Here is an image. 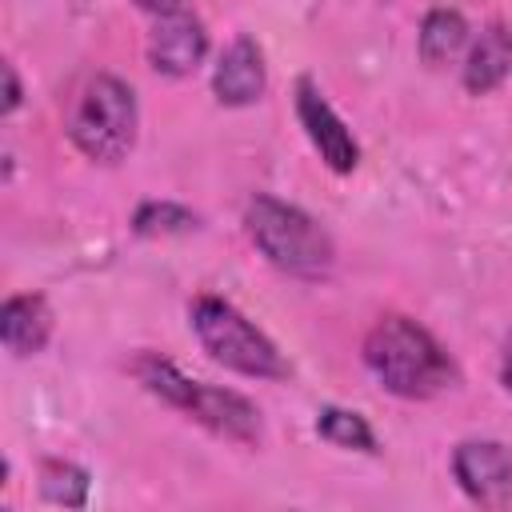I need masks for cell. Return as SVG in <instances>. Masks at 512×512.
<instances>
[{
	"instance_id": "3",
	"label": "cell",
	"mask_w": 512,
	"mask_h": 512,
	"mask_svg": "<svg viewBox=\"0 0 512 512\" xmlns=\"http://www.w3.org/2000/svg\"><path fill=\"white\" fill-rule=\"evenodd\" d=\"M248 236L252 244L292 276H324L332 268V236L296 204H284L276 196H256L248 204Z\"/></svg>"
},
{
	"instance_id": "14",
	"label": "cell",
	"mask_w": 512,
	"mask_h": 512,
	"mask_svg": "<svg viewBox=\"0 0 512 512\" xmlns=\"http://www.w3.org/2000/svg\"><path fill=\"white\" fill-rule=\"evenodd\" d=\"M316 432L340 448H356V452H376V436L368 428V420L360 412L348 408H324L316 420Z\"/></svg>"
},
{
	"instance_id": "8",
	"label": "cell",
	"mask_w": 512,
	"mask_h": 512,
	"mask_svg": "<svg viewBox=\"0 0 512 512\" xmlns=\"http://www.w3.org/2000/svg\"><path fill=\"white\" fill-rule=\"evenodd\" d=\"M208 52V32L192 12H160L148 36V60L164 76H188Z\"/></svg>"
},
{
	"instance_id": "10",
	"label": "cell",
	"mask_w": 512,
	"mask_h": 512,
	"mask_svg": "<svg viewBox=\"0 0 512 512\" xmlns=\"http://www.w3.org/2000/svg\"><path fill=\"white\" fill-rule=\"evenodd\" d=\"M52 336V308L40 292H24L4 300L0 308V340L12 356H36Z\"/></svg>"
},
{
	"instance_id": "6",
	"label": "cell",
	"mask_w": 512,
	"mask_h": 512,
	"mask_svg": "<svg viewBox=\"0 0 512 512\" xmlns=\"http://www.w3.org/2000/svg\"><path fill=\"white\" fill-rule=\"evenodd\" d=\"M460 488L488 508L512 504V452L496 440H464L452 456Z\"/></svg>"
},
{
	"instance_id": "12",
	"label": "cell",
	"mask_w": 512,
	"mask_h": 512,
	"mask_svg": "<svg viewBox=\"0 0 512 512\" xmlns=\"http://www.w3.org/2000/svg\"><path fill=\"white\" fill-rule=\"evenodd\" d=\"M464 40H468V24L456 8H432L420 24V56L432 68L448 64L464 48Z\"/></svg>"
},
{
	"instance_id": "17",
	"label": "cell",
	"mask_w": 512,
	"mask_h": 512,
	"mask_svg": "<svg viewBox=\"0 0 512 512\" xmlns=\"http://www.w3.org/2000/svg\"><path fill=\"white\" fill-rule=\"evenodd\" d=\"M140 8H148V12H176L180 8V0H136Z\"/></svg>"
},
{
	"instance_id": "1",
	"label": "cell",
	"mask_w": 512,
	"mask_h": 512,
	"mask_svg": "<svg viewBox=\"0 0 512 512\" xmlns=\"http://www.w3.org/2000/svg\"><path fill=\"white\" fill-rule=\"evenodd\" d=\"M364 360L372 376L404 400H428L456 380L452 356L408 316H384L364 340Z\"/></svg>"
},
{
	"instance_id": "7",
	"label": "cell",
	"mask_w": 512,
	"mask_h": 512,
	"mask_svg": "<svg viewBox=\"0 0 512 512\" xmlns=\"http://www.w3.org/2000/svg\"><path fill=\"white\" fill-rule=\"evenodd\" d=\"M296 116H300L312 148L320 152V160L332 172H352L360 164V148H356L352 132L344 128V120L332 112V104L320 96V88L308 76L296 84Z\"/></svg>"
},
{
	"instance_id": "18",
	"label": "cell",
	"mask_w": 512,
	"mask_h": 512,
	"mask_svg": "<svg viewBox=\"0 0 512 512\" xmlns=\"http://www.w3.org/2000/svg\"><path fill=\"white\" fill-rule=\"evenodd\" d=\"M500 376H504V384L512 388V336H508V344H504V360H500Z\"/></svg>"
},
{
	"instance_id": "15",
	"label": "cell",
	"mask_w": 512,
	"mask_h": 512,
	"mask_svg": "<svg viewBox=\"0 0 512 512\" xmlns=\"http://www.w3.org/2000/svg\"><path fill=\"white\" fill-rule=\"evenodd\" d=\"M132 228H136L140 236L188 232V228H196V212H188V208H180V204H172V200H148V204L136 208Z\"/></svg>"
},
{
	"instance_id": "5",
	"label": "cell",
	"mask_w": 512,
	"mask_h": 512,
	"mask_svg": "<svg viewBox=\"0 0 512 512\" xmlns=\"http://www.w3.org/2000/svg\"><path fill=\"white\" fill-rule=\"evenodd\" d=\"M68 136L72 144L100 160V164H116L128 156L132 140H136V96L124 80L100 72L88 80L72 120H68Z\"/></svg>"
},
{
	"instance_id": "11",
	"label": "cell",
	"mask_w": 512,
	"mask_h": 512,
	"mask_svg": "<svg viewBox=\"0 0 512 512\" xmlns=\"http://www.w3.org/2000/svg\"><path fill=\"white\" fill-rule=\"evenodd\" d=\"M508 72H512V32L500 28V24H492V28L480 32V40H476L472 52H468L464 84H468V92L484 96V92H492Z\"/></svg>"
},
{
	"instance_id": "2",
	"label": "cell",
	"mask_w": 512,
	"mask_h": 512,
	"mask_svg": "<svg viewBox=\"0 0 512 512\" xmlns=\"http://www.w3.org/2000/svg\"><path fill=\"white\" fill-rule=\"evenodd\" d=\"M132 372H136V380H140L152 396H160V400H168L172 408L188 412L192 420H200V424L212 428L216 436H228V440H240V444H256V440H260V412H256L240 392L188 380L172 360H164V356H156V352L136 356Z\"/></svg>"
},
{
	"instance_id": "9",
	"label": "cell",
	"mask_w": 512,
	"mask_h": 512,
	"mask_svg": "<svg viewBox=\"0 0 512 512\" xmlns=\"http://www.w3.org/2000/svg\"><path fill=\"white\" fill-rule=\"evenodd\" d=\"M268 84V72H264V52L256 48V40L240 36L224 48L216 72H212V92L220 104L228 108H244V104H256L260 92Z\"/></svg>"
},
{
	"instance_id": "16",
	"label": "cell",
	"mask_w": 512,
	"mask_h": 512,
	"mask_svg": "<svg viewBox=\"0 0 512 512\" xmlns=\"http://www.w3.org/2000/svg\"><path fill=\"white\" fill-rule=\"evenodd\" d=\"M4 84H8V92H4V112H12V108L20 104V80H16V68H12V64H4Z\"/></svg>"
},
{
	"instance_id": "4",
	"label": "cell",
	"mask_w": 512,
	"mask_h": 512,
	"mask_svg": "<svg viewBox=\"0 0 512 512\" xmlns=\"http://www.w3.org/2000/svg\"><path fill=\"white\" fill-rule=\"evenodd\" d=\"M192 328H196L204 352L232 372L256 376V380H284L288 376V364L276 352V344L244 312H236L228 300L200 296L192 304Z\"/></svg>"
},
{
	"instance_id": "13",
	"label": "cell",
	"mask_w": 512,
	"mask_h": 512,
	"mask_svg": "<svg viewBox=\"0 0 512 512\" xmlns=\"http://www.w3.org/2000/svg\"><path fill=\"white\" fill-rule=\"evenodd\" d=\"M40 492L52 504L84 508V500H88V472L76 468V464H68V460H44V468H40Z\"/></svg>"
}]
</instances>
